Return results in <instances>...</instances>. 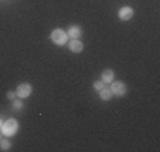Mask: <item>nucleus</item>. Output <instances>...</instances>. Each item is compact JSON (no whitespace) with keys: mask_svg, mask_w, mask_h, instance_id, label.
<instances>
[{"mask_svg":"<svg viewBox=\"0 0 160 152\" xmlns=\"http://www.w3.org/2000/svg\"><path fill=\"white\" fill-rule=\"evenodd\" d=\"M17 129H18V122L14 118H9L7 121H4L2 124V134L4 137H13L17 132Z\"/></svg>","mask_w":160,"mask_h":152,"instance_id":"f257e3e1","label":"nucleus"},{"mask_svg":"<svg viewBox=\"0 0 160 152\" xmlns=\"http://www.w3.org/2000/svg\"><path fill=\"white\" fill-rule=\"evenodd\" d=\"M50 39H51V41L54 43V44H57V46H64V44H67V41H68V34L64 30H61V29H55V30L51 31Z\"/></svg>","mask_w":160,"mask_h":152,"instance_id":"f03ea898","label":"nucleus"},{"mask_svg":"<svg viewBox=\"0 0 160 152\" xmlns=\"http://www.w3.org/2000/svg\"><path fill=\"white\" fill-rule=\"evenodd\" d=\"M109 90L112 91V95H115V97H123L128 91V87H126V84L122 81H112Z\"/></svg>","mask_w":160,"mask_h":152,"instance_id":"7ed1b4c3","label":"nucleus"},{"mask_svg":"<svg viewBox=\"0 0 160 152\" xmlns=\"http://www.w3.org/2000/svg\"><path fill=\"white\" fill-rule=\"evenodd\" d=\"M31 92H33V87H31V84H28V82H21L17 88H16V95H17L18 98H21V100L30 97Z\"/></svg>","mask_w":160,"mask_h":152,"instance_id":"20e7f679","label":"nucleus"},{"mask_svg":"<svg viewBox=\"0 0 160 152\" xmlns=\"http://www.w3.org/2000/svg\"><path fill=\"white\" fill-rule=\"evenodd\" d=\"M118 16H119V18H121V20H123V21L130 20V18L133 17V9H132V7H129V6L122 7V9L118 12Z\"/></svg>","mask_w":160,"mask_h":152,"instance_id":"39448f33","label":"nucleus"},{"mask_svg":"<svg viewBox=\"0 0 160 152\" xmlns=\"http://www.w3.org/2000/svg\"><path fill=\"white\" fill-rule=\"evenodd\" d=\"M115 78V73L111 70V68H106V70L102 71L101 74V81H103V84H111Z\"/></svg>","mask_w":160,"mask_h":152,"instance_id":"423d86ee","label":"nucleus"},{"mask_svg":"<svg viewBox=\"0 0 160 152\" xmlns=\"http://www.w3.org/2000/svg\"><path fill=\"white\" fill-rule=\"evenodd\" d=\"M67 34H68V37H71L72 40L79 39V37L82 36V29L79 27V26H71V27L68 29V31H67Z\"/></svg>","mask_w":160,"mask_h":152,"instance_id":"0eeeda50","label":"nucleus"},{"mask_svg":"<svg viewBox=\"0 0 160 152\" xmlns=\"http://www.w3.org/2000/svg\"><path fill=\"white\" fill-rule=\"evenodd\" d=\"M68 47H70V50L72 53H81L82 50H84V44H82V41H79L78 39L71 40L70 44H68Z\"/></svg>","mask_w":160,"mask_h":152,"instance_id":"6e6552de","label":"nucleus"},{"mask_svg":"<svg viewBox=\"0 0 160 152\" xmlns=\"http://www.w3.org/2000/svg\"><path fill=\"white\" fill-rule=\"evenodd\" d=\"M99 98L102 101H109L112 98V91L109 88H105V87H103V88L99 91Z\"/></svg>","mask_w":160,"mask_h":152,"instance_id":"1a4fd4ad","label":"nucleus"},{"mask_svg":"<svg viewBox=\"0 0 160 152\" xmlns=\"http://www.w3.org/2000/svg\"><path fill=\"white\" fill-rule=\"evenodd\" d=\"M12 142L10 139H0V151H10Z\"/></svg>","mask_w":160,"mask_h":152,"instance_id":"9d476101","label":"nucleus"},{"mask_svg":"<svg viewBox=\"0 0 160 152\" xmlns=\"http://www.w3.org/2000/svg\"><path fill=\"white\" fill-rule=\"evenodd\" d=\"M12 107H13V110H14V111H21L24 105H23V102H21V101H18V100H13Z\"/></svg>","mask_w":160,"mask_h":152,"instance_id":"9b49d317","label":"nucleus"},{"mask_svg":"<svg viewBox=\"0 0 160 152\" xmlns=\"http://www.w3.org/2000/svg\"><path fill=\"white\" fill-rule=\"evenodd\" d=\"M94 88L97 90V91H101V90L103 88V81H101V80L99 81H95L94 82Z\"/></svg>","mask_w":160,"mask_h":152,"instance_id":"f8f14e48","label":"nucleus"},{"mask_svg":"<svg viewBox=\"0 0 160 152\" xmlns=\"http://www.w3.org/2000/svg\"><path fill=\"white\" fill-rule=\"evenodd\" d=\"M7 98H9L10 101H13L16 98V92H13V91H9L7 92Z\"/></svg>","mask_w":160,"mask_h":152,"instance_id":"ddd939ff","label":"nucleus"},{"mask_svg":"<svg viewBox=\"0 0 160 152\" xmlns=\"http://www.w3.org/2000/svg\"><path fill=\"white\" fill-rule=\"evenodd\" d=\"M2 124H3V121H2V118H0V128H2Z\"/></svg>","mask_w":160,"mask_h":152,"instance_id":"4468645a","label":"nucleus"},{"mask_svg":"<svg viewBox=\"0 0 160 152\" xmlns=\"http://www.w3.org/2000/svg\"><path fill=\"white\" fill-rule=\"evenodd\" d=\"M0 139H2V134H0Z\"/></svg>","mask_w":160,"mask_h":152,"instance_id":"2eb2a0df","label":"nucleus"}]
</instances>
